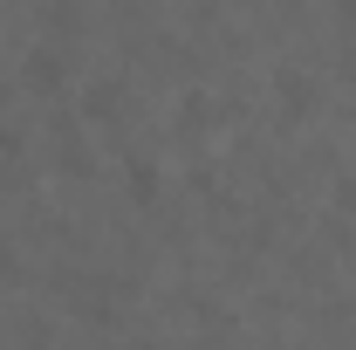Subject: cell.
I'll return each instance as SVG.
<instances>
[{
    "instance_id": "obj_1",
    "label": "cell",
    "mask_w": 356,
    "mask_h": 350,
    "mask_svg": "<svg viewBox=\"0 0 356 350\" xmlns=\"http://www.w3.org/2000/svg\"><path fill=\"white\" fill-rule=\"evenodd\" d=\"M28 83H62V62H55V55H48V48H35V55H28Z\"/></svg>"
},
{
    "instance_id": "obj_2",
    "label": "cell",
    "mask_w": 356,
    "mask_h": 350,
    "mask_svg": "<svg viewBox=\"0 0 356 350\" xmlns=\"http://www.w3.org/2000/svg\"><path fill=\"white\" fill-rule=\"evenodd\" d=\"M350 7H356V0H350Z\"/></svg>"
}]
</instances>
